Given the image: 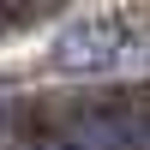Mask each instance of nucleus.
Returning <instances> with one entry per match:
<instances>
[{
	"label": "nucleus",
	"instance_id": "nucleus-1",
	"mask_svg": "<svg viewBox=\"0 0 150 150\" xmlns=\"http://www.w3.org/2000/svg\"><path fill=\"white\" fill-rule=\"evenodd\" d=\"M126 54H132V24L126 18H78L54 36L48 66L66 72V78H96V72H114Z\"/></svg>",
	"mask_w": 150,
	"mask_h": 150
}]
</instances>
